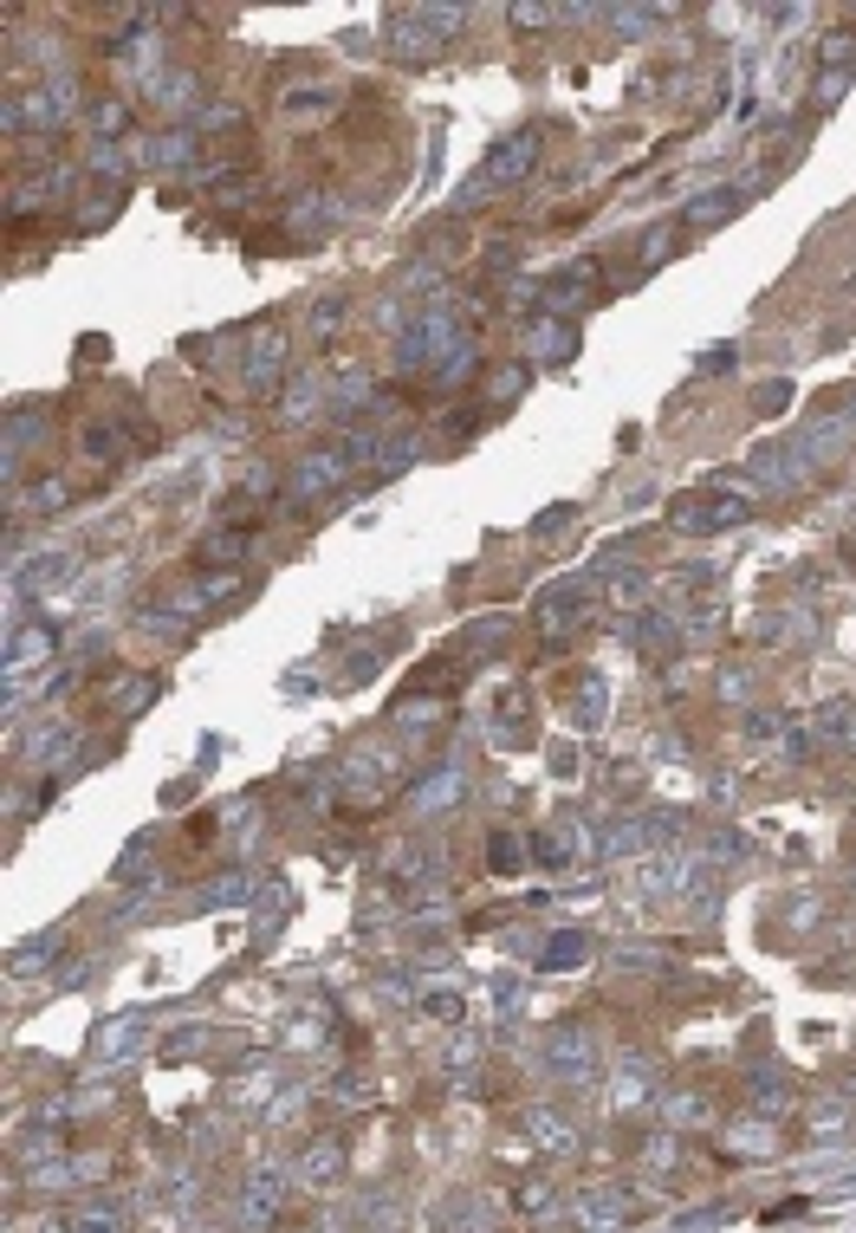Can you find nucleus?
<instances>
[{
  "mask_svg": "<svg viewBox=\"0 0 856 1233\" xmlns=\"http://www.w3.org/2000/svg\"><path fill=\"white\" fill-rule=\"evenodd\" d=\"M552 1058H559V1072H565V1078H577V1085H590V1078H597V1045H590L577 1025H565V1032L552 1039Z\"/></svg>",
  "mask_w": 856,
  "mask_h": 1233,
  "instance_id": "f257e3e1",
  "label": "nucleus"
},
{
  "mask_svg": "<svg viewBox=\"0 0 856 1233\" xmlns=\"http://www.w3.org/2000/svg\"><path fill=\"white\" fill-rule=\"evenodd\" d=\"M526 162H532V137H513V144H499L487 162H481V176H474V195H487L494 182H506V176H526Z\"/></svg>",
  "mask_w": 856,
  "mask_h": 1233,
  "instance_id": "f03ea898",
  "label": "nucleus"
},
{
  "mask_svg": "<svg viewBox=\"0 0 856 1233\" xmlns=\"http://www.w3.org/2000/svg\"><path fill=\"white\" fill-rule=\"evenodd\" d=\"M299 1175H305L312 1188H331V1181L345 1175V1150H338V1143H312L305 1162H299Z\"/></svg>",
  "mask_w": 856,
  "mask_h": 1233,
  "instance_id": "7ed1b4c3",
  "label": "nucleus"
},
{
  "mask_svg": "<svg viewBox=\"0 0 856 1233\" xmlns=\"http://www.w3.org/2000/svg\"><path fill=\"white\" fill-rule=\"evenodd\" d=\"M137 1039H143V1019H137V1013L111 1019V1032H104V1039H98V1058H124V1052H131V1045H137Z\"/></svg>",
  "mask_w": 856,
  "mask_h": 1233,
  "instance_id": "20e7f679",
  "label": "nucleus"
},
{
  "mask_svg": "<svg viewBox=\"0 0 856 1233\" xmlns=\"http://www.w3.org/2000/svg\"><path fill=\"white\" fill-rule=\"evenodd\" d=\"M532 1130H539V1143H545V1150H571V1130L552 1117V1110H532Z\"/></svg>",
  "mask_w": 856,
  "mask_h": 1233,
  "instance_id": "39448f33",
  "label": "nucleus"
},
{
  "mask_svg": "<svg viewBox=\"0 0 856 1233\" xmlns=\"http://www.w3.org/2000/svg\"><path fill=\"white\" fill-rule=\"evenodd\" d=\"M273 1208H280V1188H273V1181H260V1188L247 1195V1214H254V1221H267Z\"/></svg>",
  "mask_w": 856,
  "mask_h": 1233,
  "instance_id": "423d86ee",
  "label": "nucleus"
},
{
  "mask_svg": "<svg viewBox=\"0 0 856 1233\" xmlns=\"http://www.w3.org/2000/svg\"><path fill=\"white\" fill-rule=\"evenodd\" d=\"M565 961H584V935H565V942H552L545 967H565Z\"/></svg>",
  "mask_w": 856,
  "mask_h": 1233,
  "instance_id": "0eeeda50",
  "label": "nucleus"
},
{
  "mask_svg": "<svg viewBox=\"0 0 856 1233\" xmlns=\"http://www.w3.org/2000/svg\"><path fill=\"white\" fill-rule=\"evenodd\" d=\"M487 858H494V871H513V864H519V844H513V838H494Z\"/></svg>",
  "mask_w": 856,
  "mask_h": 1233,
  "instance_id": "6e6552de",
  "label": "nucleus"
},
{
  "mask_svg": "<svg viewBox=\"0 0 856 1233\" xmlns=\"http://www.w3.org/2000/svg\"><path fill=\"white\" fill-rule=\"evenodd\" d=\"M519 1208H526V1214H539V1208H552V1188H545V1181H532V1188L519 1195Z\"/></svg>",
  "mask_w": 856,
  "mask_h": 1233,
  "instance_id": "1a4fd4ad",
  "label": "nucleus"
},
{
  "mask_svg": "<svg viewBox=\"0 0 856 1233\" xmlns=\"http://www.w3.org/2000/svg\"><path fill=\"white\" fill-rule=\"evenodd\" d=\"M428 1013H435V1019H461V1000H454V994H435Z\"/></svg>",
  "mask_w": 856,
  "mask_h": 1233,
  "instance_id": "9d476101",
  "label": "nucleus"
},
{
  "mask_svg": "<svg viewBox=\"0 0 856 1233\" xmlns=\"http://www.w3.org/2000/svg\"><path fill=\"white\" fill-rule=\"evenodd\" d=\"M71 1233H117V1228H111V1214H91V1221H78Z\"/></svg>",
  "mask_w": 856,
  "mask_h": 1233,
  "instance_id": "9b49d317",
  "label": "nucleus"
}]
</instances>
